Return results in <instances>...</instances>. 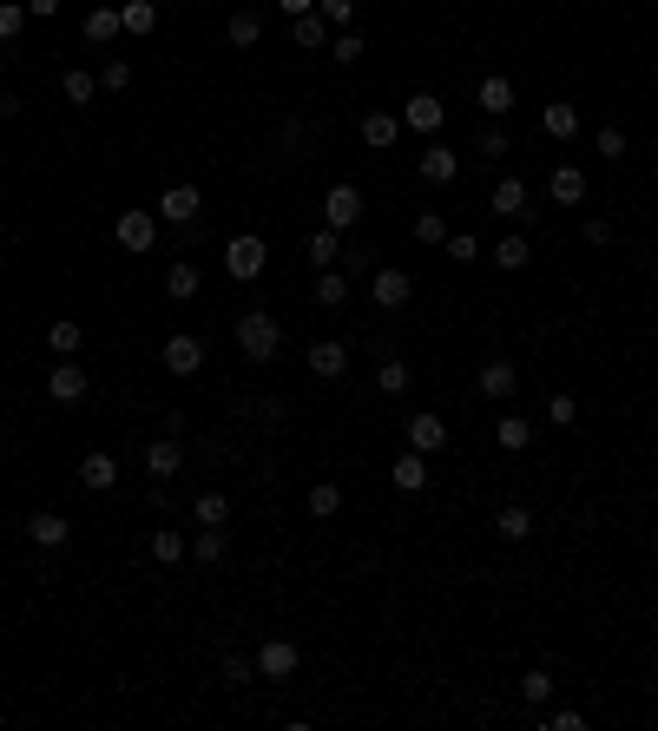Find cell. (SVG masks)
I'll return each instance as SVG.
<instances>
[{
	"instance_id": "obj_2",
	"label": "cell",
	"mask_w": 658,
	"mask_h": 731,
	"mask_svg": "<svg viewBox=\"0 0 658 731\" xmlns=\"http://www.w3.org/2000/svg\"><path fill=\"white\" fill-rule=\"evenodd\" d=\"M264 264H270V251H264V238H257V231H244V238L224 244V271H231L237 284H257V277H264Z\"/></svg>"
},
{
	"instance_id": "obj_40",
	"label": "cell",
	"mask_w": 658,
	"mask_h": 731,
	"mask_svg": "<svg viewBox=\"0 0 658 731\" xmlns=\"http://www.w3.org/2000/svg\"><path fill=\"white\" fill-rule=\"evenodd\" d=\"M27 0H0V47H7V40H20V33H27Z\"/></svg>"
},
{
	"instance_id": "obj_54",
	"label": "cell",
	"mask_w": 658,
	"mask_h": 731,
	"mask_svg": "<svg viewBox=\"0 0 658 731\" xmlns=\"http://www.w3.org/2000/svg\"><path fill=\"white\" fill-rule=\"evenodd\" d=\"M60 7H66V0H27V14H33V20H53Z\"/></svg>"
},
{
	"instance_id": "obj_19",
	"label": "cell",
	"mask_w": 658,
	"mask_h": 731,
	"mask_svg": "<svg viewBox=\"0 0 658 731\" xmlns=\"http://www.w3.org/2000/svg\"><path fill=\"white\" fill-rule=\"evenodd\" d=\"M349 369V350L336 343V336H323V343H310V376H323V382H336Z\"/></svg>"
},
{
	"instance_id": "obj_46",
	"label": "cell",
	"mask_w": 658,
	"mask_h": 731,
	"mask_svg": "<svg viewBox=\"0 0 658 731\" xmlns=\"http://www.w3.org/2000/svg\"><path fill=\"white\" fill-rule=\"evenodd\" d=\"M316 14H323V20H329V27L343 33V27H349V20H356V0H316Z\"/></svg>"
},
{
	"instance_id": "obj_20",
	"label": "cell",
	"mask_w": 658,
	"mask_h": 731,
	"mask_svg": "<svg viewBox=\"0 0 658 731\" xmlns=\"http://www.w3.org/2000/svg\"><path fill=\"white\" fill-rule=\"evenodd\" d=\"M494 534H501L507 547H520V541L533 534V508H527V501H507V508L494 514Z\"/></svg>"
},
{
	"instance_id": "obj_45",
	"label": "cell",
	"mask_w": 658,
	"mask_h": 731,
	"mask_svg": "<svg viewBox=\"0 0 658 731\" xmlns=\"http://www.w3.org/2000/svg\"><path fill=\"white\" fill-rule=\"evenodd\" d=\"M415 244H448V218H441V211H422V218H415Z\"/></svg>"
},
{
	"instance_id": "obj_3",
	"label": "cell",
	"mask_w": 658,
	"mask_h": 731,
	"mask_svg": "<svg viewBox=\"0 0 658 731\" xmlns=\"http://www.w3.org/2000/svg\"><path fill=\"white\" fill-rule=\"evenodd\" d=\"M369 297H376V310H402V303L415 297V277H408L402 264H376V277H369Z\"/></svg>"
},
{
	"instance_id": "obj_57",
	"label": "cell",
	"mask_w": 658,
	"mask_h": 731,
	"mask_svg": "<svg viewBox=\"0 0 658 731\" xmlns=\"http://www.w3.org/2000/svg\"><path fill=\"white\" fill-rule=\"evenodd\" d=\"M0 442H7V422H0Z\"/></svg>"
},
{
	"instance_id": "obj_11",
	"label": "cell",
	"mask_w": 658,
	"mask_h": 731,
	"mask_svg": "<svg viewBox=\"0 0 658 731\" xmlns=\"http://www.w3.org/2000/svg\"><path fill=\"white\" fill-rule=\"evenodd\" d=\"M165 369H172V376H198L204 369V343L191 330H172L165 336Z\"/></svg>"
},
{
	"instance_id": "obj_31",
	"label": "cell",
	"mask_w": 658,
	"mask_h": 731,
	"mask_svg": "<svg viewBox=\"0 0 658 731\" xmlns=\"http://www.w3.org/2000/svg\"><path fill=\"white\" fill-rule=\"evenodd\" d=\"M527 264H533V244L520 238V231H514V238H501V244H494V271H527Z\"/></svg>"
},
{
	"instance_id": "obj_43",
	"label": "cell",
	"mask_w": 658,
	"mask_h": 731,
	"mask_svg": "<svg viewBox=\"0 0 658 731\" xmlns=\"http://www.w3.org/2000/svg\"><path fill=\"white\" fill-rule=\"evenodd\" d=\"M376 382H382V396H402L408 382H415V369H408V363H395V356H389V363L376 369Z\"/></svg>"
},
{
	"instance_id": "obj_52",
	"label": "cell",
	"mask_w": 658,
	"mask_h": 731,
	"mask_svg": "<svg viewBox=\"0 0 658 731\" xmlns=\"http://www.w3.org/2000/svg\"><path fill=\"white\" fill-rule=\"evenodd\" d=\"M586 244H593V251H599V244H612V218H586Z\"/></svg>"
},
{
	"instance_id": "obj_29",
	"label": "cell",
	"mask_w": 658,
	"mask_h": 731,
	"mask_svg": "<svg viewBox=\"0 0 658 731\" xmlns=\"http://www.w3.org/2000/svg\"><path fill=\"white\" fill-rule=\"evenodd\" d=\"M191 521H198V527H224V521H231V501H224L218 488H204L198 501H191Z\"/></svg>"
},
{
	"instance_id": "obj_26",
	"label": "cell",
	"mask_w": 658,
	"mask_h": 731,
	"mask_svg": "<svg viewBox=\"0 0 658 731\" xmlns=\"http://www.w3.org/2000/svg\"><path fill=\"white\" fill-rule=\"evenodd\" d=\"M79 33H86L93 47H112V40L126 33V27H119V7H93V14H86V27H79Z\"/></svg>"
},
{
	"instance_id": "obj_4",
	"label": "cell",
	"mask_w": 658,
	"mask_h": 731,
	"mask_svg": "<svg viewBox=\"0 0 658 731\" xmlns=\"http://www.w3.org/2000/svg\"><path fill=\"white\" fill-rule=\"evenodd\" d=\"M47 396L73 409V402H86V396H93V376H86V369H79L73 356H60V369H47Z\"/></svg>"
},
{
	"instance_id": "obj_25",
	"label": "cell",
	"mask_w": 658,
	"mask_h": 731,
	"mask_svg": "<svg viewBox=\"0 0 658 731\" xmlns=\"http://www.w3.org/2000/svg\"><path fill=\"white\" fill-rule=\"evenodd\" d=\"M514 389H520V369H514V363H487V369H481V396H487V402H507Z\"/></svg>"
},
{
	"instance_id": "obj_42",
	"label": "cell",
	"mask_w": 658,
	"mask_h": 731,
	"mask_svg": "<svg viewBox=\"0 0 658 731\" xmlns=\"http://www.w3.org/2000/svg\"><path fill=\"white\" fill-rule=\"evenodd\" d=\"M218 672H224V685H251V679H257V659H244V652H224Z\"/></svg>"
},
{
	"instance_id": "obj_55",
	"label": "cell",
	"mask_w": 658,
	"mask_h": 731,
	"mask_svg": "<svg viewBox=\"0 0 658 731\" xmlns=\"http://www.w3.org/2000/svg\"><path fill=\"white\" fill-rule=\"evenodd\" d=\"M277 14H290V20H297V14H316V0H277Z\"/></svg>"
},
{
	"instance_id": "obj_33",
	"label": "cell",
	"mask_w": 658,
	"mask_h": 731,
	"mask_svg": "<svg viewBox=\"0 0 658 731\" xmlns=\"http://www.w3.org/2000/svg\"><path fill=\"white\" fill-rule=\"evenodd\" d=\"M79 343H86V330H79L73 317H53V323H47V350H53V356H73Z\"/></svg>"
},
{
	"instance_id": "obj_44",
	"label": "cell",
	"mask_w": 658,
	"mask_h": 731,
	"mask_svg": "<svg viewBox=\"0 0 658 731\" xmlns=\"http://www.w3.org/2000/svg\"><path fill=\"white\" fill-rule=\"evenodd\" d=\"M329 60H336V66H356V60H362V33H349V27H343L336 40H329Z\"/></svg>"
},
{
	"instance_id": "obj_23",
	"label": "cell",
	"mask_w": 658,
	"mask_h": 731,
	"mask_svg": "<svg viewBox=\"0 0 658 731\" xmlns=\"http://www.w3.org/2000/svg\"><path fill=\"white\" fill-rule=\"evenodd\" d=\"M540 132H547V139H573V132H580V106H566V99L540 106Z\"/></svg>"
},
{
	"instance_id": "obj_9",
	"label": "cell",
	"mask_w": 658,
	"mask_h": 731,
	"mask_svg": "<svg viewBox=\"0 0 658 731\" xmlns=\"http://www.w3.org/2000/svg\"><path fill=\"white\" fill-rule=\"evenodd\" d=\"M152 238H158V211H119V251L145 257Z\"/></svg>"
},
{
	"instance_id": "obj_35",
	"label": "cell",
	"mask_w": 658,
	"mask_h": 731,
	"mask_svg": "<svg viewBox=\"0 0 658 731\" xmlns=\"http://www.w3.org/2000/svg\"><path fill=\"white\" fill-rule=\"evenodd\" d=\"M336 257H343V231H329V224H323V231H310V264H316V271H329Z\"/></svg>"
},
{
	"instance_id": "obj_27",
	"label": "cell",
	"mask_w": 658,
	"mask_h": 731,
	"mask_svg": "<svg viewBox=\"0 0 658 731\" xmlns=\"http://www.w3.org/2000/svg\"><path fill=\"white\" fill-rule=\"evenodd\" d=\"M224 40H231V47H257V40H264V20H257L251 7H237V14L224 20Z\"/></svg>"
},
{
	"instance_id": "obj_53",
	"label": "cell",
	"mask_w": 658,
	"mask_h": 731,
	"mask_svg": "<svg viewBox=\"0 0 658 731\" xmlns=\"http://www.w3.org/2000/svg\"><path fill=\"white\" fill-rule=\"evenodd\" d=\"M540 725H553V731H580V725H586V712H547Z\"/></svg>"
},
{
	"instance_id": "obj_34",
	"label": "cell",
	"mask_w": 658,
	"mask_h": 731,
	"mask_svg": "<svg viewBox=\"0 0 658 731\" xmlns=\"http://www.w3.org/2000/svg\"><path fill=\"white\" fill-rule=\"evenodd\" d=\"M224 554H231V534H224V527H198L191 560H204V567H211V560H224Z\"/></svg>"
},
{
	"instance_id": "obj_8",
	"label": "cell",
	"mask_w": 658,
	"mask_h": 731,
	"mask_svg": "<svg viewBox=\"0 0 658 731\" xmlns=\"http://www.w3.org/2000/svg\"><path fill=\"white\" fill-rule=\"evenodd\" d=\"M297 666H303V652L290 646V639H264V646H257V672H264V679H297Z\"/></svg>"
},
{
	"instance_id": "obj_24",
	"label": "cell",
	"mask_w": 658,
	"mask_h": 731,
	"mask_svg": "<svg viewBox=\"0 0 658 731\" xmlns=\"http://www.w3.org/2000/svg\"><path fill=\"white\" fill-rule=\"evenodd\" d=\"M119 27H126L132 40H145V33L158 27V0H119Z\"/></svg>"
},
{
	"instance_id": "obj_7",
	"label": "cell",
	"mask_w": 658,
	"mask_h": 731,
	"mask_svg": "<svg viewBox=\"0 0 658 731\" xmlns=\"http://www.w3.org/2000/svg\"><path fill=\"white\" fill-rule=\"evenodd\" d=\"M145 475L152 481L185 475V448H178V435H152V442H145Z\"/></svg>"
},
{
	"instance_id": "obj_28",
	"label": "cell",
	"mask_w": 658,
	"mask_h": 731,
	"mask_svg": "<svg viewBox=\"0 0 658 731\" xmlns=\"http://www.w3.org/2000/svg\"><path fill=\"white\" fill-rule=\"evenodd\" d=\"M198 290H204L198 264H172V271H165V297H172V303H191Z\"/></svg>"
},
{
	"instance_id": "obj_41",
	"label": "cell",
	"mask_w": 658,
	"mask_h": 731,
	"mask_svg": "<svg viewBox=\"0 0 658 731\" xmlns=\"http://www.w3.org/2000/svg\"><path fill=\"white\" fill-rule=\"evenodd\" d=\"M290 33H297V47H329V20L323 14H297Z\"/></svg>"
},
{
	"instance_id": "obj_36",
	"label": "cell",
	"mask_w": 658,
	"mask_h": 731,
	"mask_svg": "<svg viewBox=\"0 0 658 731\" xmlns=\"http://www.w3.org/2000/svg\"><path fill=\"white\" fill-rule=\"evenodd\" d=\"M316 303H323V310H343L349 303V277L343 271H316Z\"/></svg>"
},
{
	"instance_id": "obj_21",
	"label": "cell",
	"mask_w": 658,
	"mask_h": 731,
	"mask_svg": "<svg viewBox=\"0 0 658 731\" xmlns=\"http://www.w3.org/2000/svg\"><path fill=\"white\" fill-rule=\"evenodd\" d=\"M547 191H553V205H586V172L580 165H553Z\"/></svg>"
},
{
	"instance_id": "obj_14",
	"label": "cell",
	"mask_w": 658,
	"mask_h": 731,
	"mask_svg": "<svg viewBox=\"0 0 658 731\" xmlns=\"http://www.w3.org/2000/svg\"><path fill=\"white\" fill-rule=\"evenodd\" d=\"M79 488H93V494H112V488H119V455L93 448V455L79 461Z\"/></svg>"
},
{
	"instance_id": "obj_22",
	"label": "cell",
	"mask_w": 658,
	"mask_h": 731,
	"mask_svg": "<svg viewBox=\"0 0 658 731\" xmlns=\"http://www.w3.org/2000/svg\"><path fill=\"white\" fill-rule=\"evenodd\" d=\"M474 99H481V112H487V119H501V112H514V80H507V73H487V80H481V93H474Z\"/></svg>"
},
{
	"instance_id": "obj_30",
	"label": "cell",
	"mask_w": 658,
	"mask_h": 731,
	"mask_svg": "<svg viewBox=\"0 0 658 731\" xmlns=\"http://www.w3.org/2000/svg\"><path fill=\"white\" fill-rule=\"evenodd\" d=\"M185 554H191V541L178 534V527H158V534H152V560H158V567H178Z\"/></svg>"
},
{
	"instance_id": "obj_47",
	"label": "cell",
	"mask_w": 658,
	"mask_h": 731,
	"mask_svg": "<svg viewBox=\"0 0 658 731\" xmlns=\"http://www.w3.org/2000/svg\"><path fill=\"white\" fill-rule=\"evenodd\" d=\"M547 422H553V429H573V422H580V402H573V396H553L547 402Z\"/></svg>"
},
{
	"instance_id": "obj_32",
	"label": "cell",
	"mask_w": 658,
	"mask_h": 731,
	"mask_svg": "<svg viewBox=\"0 0 658 731\" xmlns=\"http://www.w3.org/2000/svg\"><path fill=\"white\" fill-rule=\"evenodd\" d=\"M494 442H501L507 455H520V448L533 442V422H527V415H501V422H494Z\"/></svg>"
},
{
	"instance_id": "obj_18",
	"label": "cell",
	"mask_w": 658,
	"mask_h": 731,
	"mask_svg": "<svg viewBox=\"0 0 658 731\" xmlns=\"http://www.w3.org/2000/svg\"><path fill=\"white\" fill-rule=\"evenodd\" d=\"M389 481H395L402 494H422V488H428V455L402 448V455H395V468H389Z\"/></svg>"
},
{
	"instance_id": "obj_6",
	"label": "cell",
	"mask_w": 658,
	"mask_h": 731,
	"mask_svg": "<svg viewBox=\"0 0 658 731\" xmlns=\"http://www.w3.org/2000/svg\"><path fill=\"white\" fill-rule=\"evenodd\" d=\"M158 218H165V224H191V218H198V211H204V191L198 185H165V191H158Z\"/></svg>"
},
{
	"instance_id": "obj_13",
	"label": "cell",
	"mask_w": 658,
	"mask_h": 731,
	"mask_svg": "<svg viewBox=\"0 0 658 731\" xmlns=\"http://www.w3.org/2000/svg\"><path fill=\"white\" fill-rule=\"evenodd\" d=\"M356 218H362V191H356V185H329V198H323V224H329V231H349Z\"/></svg>"
},
{
	"instance_id": "obj_16",
	"label": "cell",
	"mask_w": 658,
	"mask_h": 731,
	"mask_svg": "<svg viewBox=\"0 0 658 731\" xmlns=\"http://www.w3.org/2000/svg\"><path fill=\"white\" fill-rule=\"evenodd\" d=\"M362 145H369V152H389L395 139H402V112H362Z\"/></svg>"
},
{
	"instance_id": "obj_17",
	"label": "cell",
	"mask_w": 658,
	"mask_h": 731,
	"mask_svg": "<svg viewBox=\"0 0 658 731\" xmlns=\"http://www.w3.org/2000/svg\"><path fill=\"white\" fill-rule=\"evenodd\" d=\"M527 205H533V191L520 185V178H501V185L487 191V211H494V218H527Z\"/></svg>"
},
{
	"instance_id": "obj_48",
	"label": "cell",
	"mask_w": 658,
	"mask_h": 731,
	"mask_svg": "<svg viewBox=\"0 0 658 731\" xmlns=\"http://www.w3.org/2000/svg\"><path fill=\"white\" fill-rule=\"evenodd\" d=\"M99 86H106V93H126V86H132V60H106Z\"/></svg>"
},
{
	"instance_id": "obj_15",
	"label": "cell",
	"mask_w": 658,
	"mask_h": 731,
	"mask_svg": "<svg viewBox=\"0 0 658 731\" xmlns=\"http://www.w3.org/2000/svg\"><path fill=\"white\" fill-rule=\"evenodd\" d=\"M27 541L33 547H66V541H73V521L53 514V508H40V514H27Z\"/></svg>"
},
{
	"instance_id": "obj_12",
	"label": "cell",
	"mask_w": 658,
	"mask_h": 731,
	"mask_svg": "<svg viewBox=\"0 0 658 731\" xmlns=\"http://www.w3.org/2000/svg\"><path fill=\"white\" fill-rule=\"evenodd\" d=\"M408 448H415V455H441V448H448V422H441L435 409L408 415Z\"/></svg>"
},
{
	"instance_id": "obj_1",
	"label": "cell",
	"mask_w": 658,
	"mask_h": 731,
	"mask_svg": "<svg viewBox=\"0 0 658 731\" xmlns=\"http://www.w3.org/2000/svg\"><path fill=\"white\" fill-rule=\"evenodd\" d=\"M237 350H244V363H270V356L283 350L277 310H244V317H237Z\"/></svg>"
},
{
	"instance_id": "obj_38",
	"label": "cell",
	"mask_w": 658,
	"mask_h": 731,
	"mask_svg": "<svg viewBox=\"0 0 658 731\" xmlns=\"http://www.w3.org/2000/svg\"><path fill=\"white\" fill-rule=\"evenodd\" d=\"M310 514L316 521H336V514H343V488H336V481H316L310 488Z\"/></svg>"
},
{
	"instance_id": "obj_5",
	"label": "cell",
	"mask_w": 658,
	"mask_h": 731,
	"mask_svg": "<svg viewBox=\"0 0 658 731\" xmlns=\"http://www.w3.org/2000/svg\"><path fill=\"white\" fill-rule=\"evenodd\" d=\"M441 119H448V106H441L435 93H408V99H402V132H422V139H435Z\"/></svg>"
},
{
	"instance_id": "obj_56",
	"label": "cell",
	"mask_w": 658,
	"mask_h": 731,
	"mask_svg": "<svg viewBox=\"0 0 658 731\" xmlns=\"http://www.w3.org/2000/svg\"><path fill=\"white\" fill-rule=\"evenodd\" d=\"M0 80H7V47H0Z\"/></svg>"
},
{
	"instance_id": "obj_51",
	"label": "cell",
	"mask_w": 658,
	"mask_h": 731,
	"mask_svg": "<svg viewBox=\"0 0 658 731\" xmlns=\"http://www.w3.org/2000/svg\"><path fill=\"white\" fill-rule=\"evenodd\" d=\"M481 152H487V159H507V132L501 126H481Z\"/></svg>"
},
{
	"instance_id": "obj_10",
	"label": "cell",
	"mask_w": 658,
	"mask_h": 731,
	"mask_svg": "<svg viewBox=\"0 0 658 731\" xmlns=\"http://www.w3.org/2000/svg\"><path fill=\"white\" fill-rule=\"evenodd\" d=\"M415 172H422L428 185H455V178H461V152H448L441 139H428L422 159H415Z\"/></svg>"
},
{
	"instance_id": "obj_50",
	"label": "cell",
	"mask_w": 658,
	"mask_h": 731,
	"mask_svg": "<svg viewBox=\"0 0 658 731\" xmlns=\"http://www.w3.org/2000/svg\"><path fill=\"white\" fill-rule=\"evenodd\" d=\"M599 159H626V132H619V126H599Z\"/></svg>"
},
{
	"instance_id": "obj_39",
	"label": "cell",
	"mask_w": 658,
	"mask_h": 731,
	"mask_svg": "<svg viewBox=\"0 0 658 731\" xmlns=\"http://www.w3.org/2000/svg\"><path fill=\"white\" fill-rule=\"evenodd\" d=\"M60 93H66V99H73V106H93V93H99V80H93V73H79V66H66V73H60Z\"/></svg>"
},
{
	"instance_id": "obj_37",
	"label": "cell",
	"mask_w": 658,
	"mask_h": 731,
	"mask_svg": "<svg viewBox=\"0 0 658 731\" xmlns=\"http://www.w3.org/2000/svg\"><path fill=\"white\" fill-rule=\"evenodd\" d=\"M520 699H527L533 712H540V705L553 699V672H547V666H533V672H520Z\"/></svg>"
},
{
	"instance_id": "obj_49",
	"label": "cell",
	"mask_w": 658,
	"mask_h": 731,
	"mask_svg": "<svg viewBox=\"0 0 658 731\" xmlns=\"http://www.w3.org/2000/svg\"><path fill=\"white\" fill-rule=\"evenodd\" d=\"M448 257H455V264H474V257H481V238H468V231H448Z\"/></svg>"
}]
</instances>
